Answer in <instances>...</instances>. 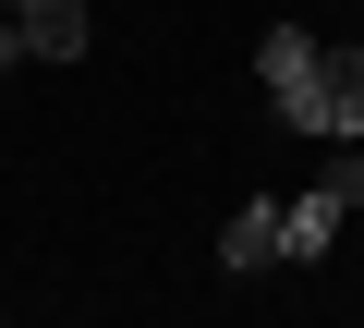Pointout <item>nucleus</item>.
<instances>
[{"instance_id":"f257e3e1","label":"nucleus","mask_w":364,"mask_h":328,"mask_svg":"<svg viewBox=\"0 0 364 328\" xmlns=\"http://www.w3.org/2000/svg\"><path fill=\"white\" fill-rule=\"evenodd\" d=\"M352 207H364V134H352V146L328 158V171H316L291 207H279V268H316V255L352 231Z\"/></svg>"},{"instance_id":"f03ea898","label":"nucleus","mask_w":364,"mask_h":328,"mask_svg":"<svg viewBox=\"0 0 364 328\" xmlns=\"http://www.w3.org/2000/svg\"><path fill=\"white\" fill-rule=\"evenodd\" d=\"M291 134H328V146L364 134V37H328V49H316V97H304Z\"/></svg>"},{"instance_id":"7ed1b4c3","label":"nucleus","mask_w":364,"mask_h":328,"mask_svg":"<svg viewBox=\"0 0 364 328\" xmlns=\"http://www.w3.org/2000/svg\"><path fill=\"white\" fill-rule=\"evenodd\" d=\"M316 49H328L316 25H267V37H255V85H267L279 122H304V97H316Z\"/></svg>"},{"instance_id":"20e7f679","label":"nucleus","mask_w":364,"mask_h":328,"mask_svg":"<svg viewBox=\"0 0 364 328\" xmlns=\"http://www.w3.org/2000/svg\"><path fill=\"white\" fill-rule=\"evenodd\" d=\"M219 268H231V280H243V268H279V195H255V207L219 219Z\"/></svg>"},{"instance_id":"39448f33","label":"nucleus","mask_w":364,"mask_h":328,"mask_svg":"<svg viewBox=\"0 0 364 328\" xmlns=\"http://www.w3.org/2000/svg\"><path fill=\"white\" fill-rule=\"evenodd\" d=\"M13 25H25V61H85V37H97L85 0H37V13H13Z\"/></svg>"},{"instance_id":"423d86ee","label":"nucleus","mask_w":364,"mask_h":328,"mask_svg":"<svg viewBox=\"0 0 364 328\" xmlns=\"http://www.w3.org/2000/svg\"><path fill=\"white\" fill-rule=\"evenodd\" d=\"M13 61H25V25H13V13H0V73H13Z\"/></svg>"},{"instance_id":"0eeeda50","label":"nucleus","mask_w":364,"mask_h":328,"mask_svg":"<svg viewBox=\"0 0 364 328\" xmlns=\"http://www.w3.org/2000/svg\"><path fill=\"white\" fill-rule=\"evenodd\" d=\"M0 13H37V0H0Z\"/></svg>"}]
</instances>
